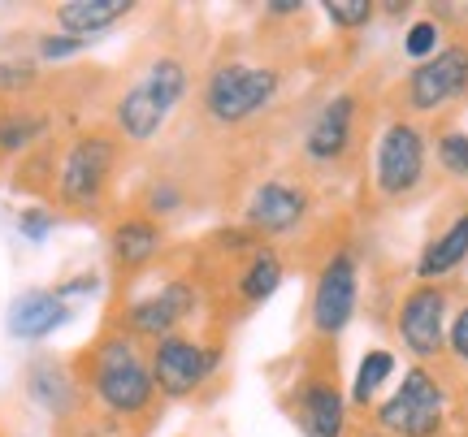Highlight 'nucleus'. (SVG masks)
<instances>
[{"mask_svg": "<svg viewBox=\"0 0 468 437\" xmlns=\"http://www.w3.org/2000/svg\"><path fill=\"white\" fill-rule=\"evenodd\" d=\"M117 156H122V139L113 130H83L57 161V182H52L57 203L83 217L96 213L117 173Z\"/></svg>", "mask_w": 468, "mask_h": 437, "instance_id": "obj_3", "label": "nucleus"}, {"mask_svg": "<svg viewBox=\"0 0 468 437\" xmlns=\"http://www.w3.org/2000/svg\"><path fill=\"white\" fill-rule=\"evenodd\" d=\"M460 265H468V213H460L442 234L430 238V247L417 260V282H442Z\"/></svg>", "mask_w": 468, "mask_h": 437, "instance_id": "obj_19", "label": "nucleus"}, {"mask_svg": "<svg viewBox=\"0 0 468 437\" xmlns=\"http://www.w3.org/2000/svg\"><path fill=\"white\" fill-rule=\"evenodd\" d=\"M295 424L303 437H343L347 433V399L338 386V355L321 359V369H308L295 386Z\"/></svg>", "mask_w": 468, "mask_h": 437, "instance_id": "obj_11", "label": "nucleus"}, {"mask_svg": "<svg viewBox=\"0 0 468 437\" xmlns=\"http://www.w3.org/2000/svg\"><path fill=\"white\" fill-rule=\"evenodd\" d=\"M31 87H39V66L27 57H5L0 61V96H27Z\"/></svg>", "mask_w": 468, "mask_h": 437, "instance_id": "obj_25", "label": "nucleus"}, {"mask_svg": "<svg viewBox=\"0 0 468 437\" xmlns=\"http://www.w3.org/2000/svg\"><path fill=\"white\" fill-rule=\"evenodd\" d=\"M360 437H386V433H360Z\"/></svg>", "mask_w": 468, "mask_h": 437, "instance_id": "obj_31", "label": "nucleus"}, {"mask_svg": "<svg viewBox=\"0 0 468 437\" xmlns=\"http://www.w3.org/2000/svg\"><path fill=\"white\" fill-rule=\"evenodd\" d=\"M447 351H452L455 359H460V364L468 369V303L460 307V312H455L452 325H447Z\"/></svg>", "mask_w": 468, "mask_h": 437, "instance_id": "obj_29", "label": "nucleus"}, {"mask_svg": "<svg viewBox=\"0 0 468 437\" xmlns=\"http://www.w3.org/2000/svg\"><path fill=\"white\" fill-rule=\"evenodd\" d=\"M22 386H27V394H31L48 416H57V421L74 416L79 403H83L79 372L69 369L66 359H57V355H39V359H31V364H27V377H22Z\"/></svg>", "mask_w": 468, "mask_h": 437, "instance_id": "obj_15", "label": "nucleus"}, {"mask_svg": "<svg viewBox=\"0 0 468 437\" xmlns=\"http://www.w3.org/2000/svg\"><path fill=\"white\" fill-rule=\"evenodd\" d=\"M356 303H360V273H356V255L351 252H330L325 265L317 269L313 282V303H308V320H313V334L335 342L356 317Z\"/></svg>", "mask_w": 468, "mask_h": 437, "instance_id": "obj_9", "label": "nucleus"}, {"mask_svg": "<svg viewBox=\"0 0 468 437\" xmlns=\"http://www.w3.org/2000/svg\"><path fill=\"white\" fill-rule=\"evenodd\" d=\"M148 369H152L156 394H165V399H191L221 369V347H204L196 338L169 334L161 342H152Z\"/></svg>", "mask_w": 468, "mask_h": 437, "instance_id": "obj_8", "label": "nucleus"}, {"mask_svg": "<svg viewBox=\"0 0 468 437\" xmlns=\"http://www.w3.org/2000/svg\"><path fill=\"white\" fill-rule=\"evenodd\" d=\"M17 225H22V234L31 238V243H39V238H48V230H52V213L48 208H22V213H17Z\"/></svg>", "mask_w": 468, "mask_h": 437, "instance_id": "obj_30", "label": "nucleus"}, {"mask_svg": "<svg viewBox=\"0 0 468 437\" xmlns=\"http://www.w3.org/2000/svg\"><path fill=\"white\" fill-rule=\"evenodd\" d=\"M131 9L134 0H66V5H57V26H61V35L87 39V35L109 31Z\"/></svg>", "mask_w": 468, "mask_h": 437, "instance_id": "obj_20", "label": "nucleus"}, {"mask_svg": "<svg viewBox=\"0 0 468 437\" xmlns=\"http://www.w3.org/2000/svg\"><path fill=\"white\" fill-rule=\"evenodd\" d=\"M308 217V191L300 182H261L243 208V230L261 243L295 234Z\"/></svg>", "mask_w": 468, "mask_h": 437, "instance_id": "obj_13", "label": "nucleus"}, {"mask_svg": "<svg viewBox=\"0 0 468 437\" xmlns=\"http://www.w3.org/2000/svg\"><path fill=\"white\" fill-rule=\"evenodd\" d=\"M66 320H69V303L57 290H27L9 307V334L35 342V338H48L52 329H61Z\"/></svg>", "mask_w": 468, "mask_h": 437, "instance_id": "obj_18", "label": "nucleus"}, {"mask_svg": "<svg viewBox=\"0 0 468 437\" xmlns=\"http://www.w3.org/2000/svg\"><path fill=\"white\" fill-rule=\"evenodd\" d=\"M286 260L273 243H256L248 255H239V277H234V299L239 307H256L265 303L273 290L282 286Z\"/></svg>", "mask_w": 468, "mask_h": 437, "instance_id": "obj_17", "label": "nucleus"}, {"mask_svg": "<svg viewBox=\"0 0 468 437\" xmlns=\"http://www.w3.org/2000/svg\"><path fill=\"white\" fill-rule=\"evenodd\" d=\"M464 35H468V17H464Z\"/></svg>", "mask_w": 468, "mask_h": 437, "instance_id": "obj_32", "label": "nucleus"}, {"mask_svg": "<svg viewBox=\"0 0 468 437\" xmlns=\"http://www.w3.org/2000/svg\"><path fill=\"white\" fill-rule=\"evenodd\" d=\"M438 165L460 182H468V130H442L438 135Z\"/></svg>", "mask_w": 468, "mask_h": 437, "instance_id": "obj_24", "label": "nucleus"}, {"mask_svg": "<svg viewBox=\"0 0 468 437\" xmlns=\"http://www.w3.org/2000/svg\"><path fill=\"white\" fill-rule=\"evenodd\" d=\"M191 74L178 57H156L113 104V135L126 143H148L161 135L169 113L183 104Z\"/></svg>", "mask_w": 468, "mask_h": 437, "instance_id": "obj_2", "label": "nucleus"}, {"mask_svg": "<svg viewBox=\"0 0 468 437\" xmlns=\"http://www.w3.org/2000/svg\"><path fill=\"white\" fill-rule=\"evenodd\" d=\"M48 135V118L44 113H31V109H0V156H22L31 151L35 139Z\"/></svg>", "mask_w": 468, "mask_h": 437, "instance_id": "obj_21", "label": "nucleus"}, {"mask_svg": "<svg viewBox=\"0 0 468 437\" xmlns=\"http://www.w3.org/2000/svg\"><path fill=\"white\" fill-rule=\"evenodd\" d=\"M425 165H430L425 130L412 118L386 121L378 143H373V191H378V200L386 203L408 200L425 182Z\"/></svg>", "mask_w": 468, "mask_h": 437, "instance_id": "obj_4", "label": "nucleus"}, {"mask_svg": "<svg viewBox=\"0 0 468 437\" xmlns=\"http://www.w3.org/2000/svg\"><path fill=\"white\" fill-rule=\"evenodd\" d=\"M438 39H442V31H438L434 17H417L412 26H408V35H403V57H412V61H430L438 52Z\"/></svg>", "mask_w": 468, "mask_h": 437, "instance_id": "obj_26", "label": "nucleus"}, {"mask_svg": "<svg viewBox=\"0 0 468 437\" xmlns=\"http://www.w3.org/2000/svg\"><path fill=\"white\" fill-rule=\"evenodd\" d=\"M356 126H360V100L356 91H338L321 104V113L313 118L308 135H303V156L308 165H338L356 143Z\"/></svg>", "mask_w": 468, "mask_h": 437, "instance_id": "obj_14", "label": "nucleus"}, {"mask_svg": "<svg viewBox=\"0 0 468 437\" xmlns=\"http://www.w3.org/2000/svg\"><path fill=\"white\" fill-rule=\"evenodd\" d=\"M442 411H447V394L434 381V372L425 364H412L403 372L399 390L378 403V424L386 437H438L442 433Z\"/></svg>", "mask_w": 468, "mask_h": 437, "instance_id": "obj_6", "label": "nucleus"}, {"mask_svg": "<svg viewBox=\"0 0 468 437\" xmlns=\"http://www.w3.org/2000/svg\"><path fill=\"white\" fill-rule=\"evenodd\" d=\"M87 39H74V35H39V57L44 61H66L74 52H83Z\"/></svg>", "mask_w": 468, "mask_h": 437, "instance_id": "obj_28", "label": "nucleus"}, {"mask_svg": "<svg viewBox=\"0 0 468 437\" xmlns=\"http://www.w3.org/2000/svg\"><path fill=\"white\" fill-rule=\"evenodd\" d=\"M395 372V355L386 351V347H378V351H365V359H360V372H356V381H351V403L356 407H368L373 399H378V390H382V381Z\"/></svg>", "mask_w": 468, "mask_h": 437, "instance_id": "obj_22", "label": "nucleus"}, {"mask_svg": "<svg viewBox=\"0 0 468 437\" xmlns=\"http://www.w3.org/2000/svg\"><path fill=\"white\" fill-rule=\"evenodd\" d=\"M321 14L330 17L335 31H360V26H368L378 17V5L373 0H325Z\"/></svg>", "mask_w": 468, "mask_h": 437, "instance_id": "obj_23", "label": "nucleus"}, {"mask_svg": "<svg viewBox=\"0 0 468 437\" xmlns=\"http://www.w3.org/2000/svg\"><path fill=\"white\" fill-rule=\"evenodd\" d=\"M144 208H148V217H165V213H174V208H183V191L178 186H148V195H144Z\"/></svg>", "mask_w": 468, "mask_h": 437, "instance_id": "obj_27", "label": "nucleus"}, {"mask_svg": "<svg viewBox=\"0 0 468 437\" xmlns=\"http://www.w3.org/2000/svg\"><path fill=\"white\" fill-rule=\"evenodd\" d=\"M79 386L109 411L113 421H144L156 407V386H152L148 355L139 351V342L126 338L122 329L101 334L83 351L79 364Z\"/></svg>", "mask_w": 468, "mask_h": 437, "instance_id": "obj_1", "label": "nucleus"}, {"mask_svg": "<svg viewBox=\"0 0 468 437\" xmlns=\"http://www.w3.org/2000/svg\"><path fill=\"white\" fill-rule=\"evenodd\" d=\"M468 96V39H452L412 66V74L399 83V104L408 113H442Z\"/></svg>", "mask_w": 468, "mask_h": 437, "instance_id": "obj_7", "label": "nucleus"}, {"mask_svg": "<svg viewBox=\"0 0 468 437\" xmlns=\"http://www.w3.org/2000/svg\"><path fill=\"white\" fill-rule=\"evenodd\" d=\"M165 247V225L148 213H134V217H122L109 230V255H113L117 273H139L148 269L152 260Z\"/></svg>", "mask_w": 468, "mask_h": 437, "instance_id": "obj_16", "label": "nucleus"}, {"mask_svg": "<svg viewBox=\"0 0 468 437\" xmlns=\"http://www.w3.org/2000/svg\"><path fill=\"white\" fill-rule=\"evenodd\" d=\"M447 307H452V290L442 282H417L403 295L395 312V334L417 359L447 355Z\"/></svg>", "mask_w": 468, "mask_h": 437, "instance_id": "obj_10", "label": "nucleus"}, {"mask_svg": "<svg viewBox=\"0 0 468 437\" xmlns=\"http://www.w3.org/2000/svg\"><path fill=\"white\" fill-rule=\"evenodd\" d=\"M196 303H200V286L186 282V277H174V282H165L161 290H152L144 299H134L131 307L122 312V334L134 338V342H139V338L161 342V338H169L196 312Z\"/></svg>", "mask_w": 468, "mask_h": 437, "instance_id": "obj_12", "label": "nucleus"}, {"mask_svg": "<svg viewBox=\"0 0 468 437\" xmlns=\"http://www.w3.org/2000/svg\"><path fill=\"white\" fill-rule=\"evenodd\" d=\"M278 91H282V74L273 66L221 61L204 83V118L218 126H239V121L256 118Z\"/></svg>", "mask_w": 468, "mask_h": 437, "instance_id": "obj_5", "label": "nucleus"}]
</instances>
